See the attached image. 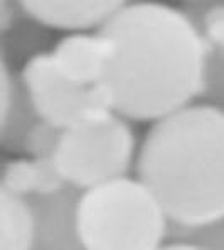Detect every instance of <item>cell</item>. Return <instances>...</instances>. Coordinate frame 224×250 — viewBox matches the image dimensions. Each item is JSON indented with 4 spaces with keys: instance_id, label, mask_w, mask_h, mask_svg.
I'll return each instance as SVG.
<instances>
[{
    "instance_id": "6",
    "label": "cell",
    "mask_w": 224,
    "mask_h": 250,
    "mask_svg": "<svg viewBox=\"0 0 224 250\" xmlns=\"http://www.w3.org/2000/svg\"><path fill=\"white\" fill-rule=\"evenodd\" d=\"M79 196L81 191L68 185L27 200L34 215V250H86L78 229Z\"/></svg>"
},
{
    "instance_id": "9",
    "label": "cell",
    "mask_w": 224,
    "mask_h": 250,
    "mask_svg": "<svg viewBox=\"0 0 224 250\" xmlns=\"http://www.w3.org/2000/svg\"><path fill=\"white\" fill-rule=\"evenodd\" d=\"M49 56L64 78L84 86H98L108 64L110 46L100 32H79L57 41Z\"/></svg>"
},
{
    "instance_id": "4",
    "label": "cell",
    "mask_w": 224,
    "mask_h": 250,
    "mask_svg": "<svg viewBox=\"0 0 224 250\" xmlns=\"http://www.w3.org/2000/svg\"><path fill=\"white\" fill-rule=\"evenodd\" d=\"M137 141L123 117L108 110L62 132L54 164L66 185L86 191L120 178L133 166Z\"/></svg>"
},
{
    "instance_id": "14",
    "label": "cell",
    "mask_w": 224,
    "mask_h": 250,
    "mask_svg": "<svg viewBox=\"0 0 224 250\" xmlns=\"http://www.w3.org/2000/svg\"><path fill=\"white\" fill-rule=\"evenodd\" d=\"M62 132L64 130L57 128L56 125L41 119L29 134L27 144H25V154L32 159L53 161L57 149H59Z\"/></svg>"
},
{
    "instance_id": "2",
    "label": "cell",
    "mask_w": 224,
    "mask_h": 250,
    "mask_svg": "<svg viewBox=\"0 0 224 250\" xmlns=\"http://www.w3.org/2000/svg\"><path fill=\"white\" fill-rule=\"evenodd\" d=\"M135 166L170 225L190 229L224 218V112L192 104L153 122Z\"/></svg>"
},
{
    "instance_id": "3",
    "label": "cell",
    "mask_w": 224,
    "mask_h": 250,
    "mask_svg": "<svg viewBox=\"0 0 224 250\" xmlns=\"http://www.w3.org/2000/svg\"><path fill=\"white\" fill-rule=\"evenodd\" d=\"M78 229L86 250H159L170 220L140 179L120 178L81 191Z\"/></svg>"
},
{
    "instance_id": "7",
    "label": "cell",
    "mask_w": 224,
    "mask_h": 250,
    "mask_svg": "<svg viewBox=\"0 0 224 250\" xmlns=\"http://www.w3.org/2000/svg\"><path fill=\"white\" fill-rule=\"evenodd\" d=\"M179 7L194 22L204 47L199 104L224 112V2H186Z\"/></svg>"
},
{
    "instance_id": "1",
    "label": "cell",
    "mask_w": 224,
    "mask_h": 250,
    "mask_svg": "<svg viewBox=\"0 0 224 250\" xmlns=\"http://www.w3.org/2000/svg\"><path fill=\"white\" fill-rule=\"evenodd\" d=\"M96 32L110 46L98 88L116 115L153 124L199 100L204 47L179 5L125 2Z\"/></svg>"
},
{
    "instance_id": "10",
    "label": "cell",
    "mask_w": 224,
    "mask_h": 250,
    "mask_svg": "<svg viewBox=\"0 0 224 250\" xmlns=\"http://www.w3.org/2000/svg\"><path fill=\"white\" fill-rule=\"evenodd\" d=\"M41 120L29 90L10 62L2 60V117L0 144L12 154H25L29 134Z\"/></svg>"
},
{
    "instance_id": "12",
    "label": "cell",
    "mask_w": 224,
    "mask_h": 250,
    "mask_svg": "<svg viewBox=\"0 0 224 250\" xmlns=\"http://www.w3.org/2000/svg\"><path fill=\"white\" fill-rule=\"evenodd\" d=\"M0 250H34V215L27 200L0 189Z\"/></svg>"
},
{
    "instance_id": "8",
    "label": "cell",
    "mask_w": 224,
    "mask_h": 250,
    "mask_svg": "<svg viewBox=\"0 0 224 250\" xmlns=\"http://www.w3.org/2000/svg\"><path fill=\"white\" fill-rule=\"evenodd\" d=\"M120 0H24L22 9L44 27L71 31H100L112 16L123 7Z\"/></svg>"
},
{
    "instance_id": "13",
    "label": "cell",
    "mask_w": 224,
    "mask_h": 250,
    "mask_svg": "<svg viewBox=\"0 0 224 250\" xmlns=\"http://www.w3.org/2000/svg\"><path fill=\"white\" fill-rule=\"evenodd\" d=\"M168 240L186 242L199 250H224V218L190 229L170 225Z\"/></svg>"
},
{
    "instance_id": "5",
    "label": "cell",
    "mask_w": 224,
    "mask_h": 250,
    "mask_svg": "<svg viewBox=\"0 0 224 250\" xmlns=\"http://www.w3.org/2000/svg\"><path fill=\"white\" fill-rule=\"evenodd\" d=\"M39 117L68 130L110 106L98 86H84L64 78L51 61L49 53L32 58L20 69Z\"/></svg>"
},
{
    "instance_id": "11",
    "label": "cell",
    "mask_w": 224,
    "mask_h": 250,
    "mask_svg": "<svg viewBox=\"0 0 224 250\" xmlns=\"http://www.w3.org/2000/svg\"><path fill=\"white\" fill-rule=\"evenodd\" d=\"M64 186L68 185L57 171L54 161L27 157L3 163L0 189L24 200L53 194Z\"/></svg>"
},
{
    "instance_id": "15",
    "label": "cell",
    "mask_w": 224,
    "mask_h": 250,
    "mask_svg": "<svg viewBox=\"0 0 224 250\" xmlns=\"http://www.w3.org/2000/svg\"><path fill=\"white\" fill-rule=\"evenodd\" d=\"M159 250H199L194 245H189L186 242H177V240H168L167 244H164Z\"/></svg>"
}]
</instances>
